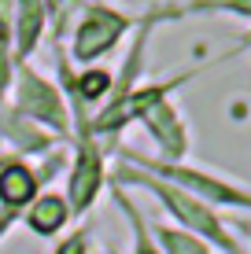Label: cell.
Returning a JSON list of instances; mask_svg holds the SVG:
<instances>
[{"mask_svg": "<svg viewBox=\"0 0 251 254\" xmlns=\"http://www.w3.org/2000/svg\"><path fill=\"white\" fill-rule=\"evenodd\" d=\"M126 30H129V15L126 11L107 7V4L85 7L82 22H78V30L71 37V56L78 63H96V59H103L111 48H118V41H122Z\"/></svg>", "mask_w": 251, "mask_h": 254, "instance_id": "1", "label": "cell"}, {"mask_svg": "<svg viewBox=\"0 0 251 254\" xmlns=\"http://www.w3.org/2000/svg\"><path fill=\"white\" fill-rule=\"evenodd\" d=\"M141 185H148L155 195L163 199L170 210L177 214V221H185L188 229H196L200 236H211L218 247H226V251H237L229 243V236H226V229L218 225V217L211 214V206L203 203V199H196V195H188L185 188H177V185H170V181H163V177H155V173H148V177H141Z\"/></svg>", "mask_w": 251, "mask_h": 254, "instance_id": "2", "label": "cell"}, {"mask_svg": "<svg viewBox=\"0 0 251 254\" xmlns=\"http://www.w3.org/2000/svg\"><path fill=\"white\" fill-rule=\"evenodd\" d=\"M19 115L33 118V122H45L52 129H63L67 126V107H63V92L56 89L52 81H45L41 74H33L30 66L19 70Z\"/></svg>", "mask_w": 251, "mask_h": 254, "instance_id": "3", "label": "cell"}, {"mask_svg": "<svg viewBox=\"0 0 251 254\" xmlns=\"http://www.w3.org/2000/svg\"><path fill=\"white\" fill-rule=\"evenodd\" d=\"M144 122H148V133L159 140V147L167 155H174V159L185 155V147H188V140H185V118H181V111L170 103V96H167V100H159L155 107H148Z\"/></svg>", "mask_w": 251, "mask_h": 254, "instance_id": "4", "label": "cell"}, {"mask_svg": "<svg viewBox=\"0 0 251 254\" xmlns=\"http://www.w3.org/2000/svg\"><path fill=\"white\" fill-rule=\"evenodd\" d=\"M100 177H103L100 151L92 147V140H85L82 151H78V166H74V173H71V206L74 210H85L92 199H96Z\"/></svg>", "mask_w": 251, "mask_h": 254, "instance_id": "5", "label": "cell"}, {"mask_svg": "<svg viewBox=\"0 0 251 254\" xmlns=\"http://www.w3.org/2000/svg\"><path fill=\"white\" fill-rule=\"evenodd\" d=\"M45 30V4L41 0H15V26H11V45H15V59L30 56L37 48V37Z\"/></svg>", "mask_w": 251, "mask_h": 254, "instance_id": "6", "label": "cell"}, {"mask_svg": "<svg viewBox=\"0 0 251 254\" xmlns=\"http://www.w3.org/2000/svg\"><path fill=\"white\" fill-rule=\"evenodd\" d=\"M37 195V173L22 162H7L0 170V203L7 206H26Z\"/></svg>", "mask_w": 251, "mask_h": 254, "instance_id": "7", "label": "cell"}, {"mask_svg": "<svg viewBox=\"0 0 251 254\" xmlns=\"http://www.w3.org/2000/svg\"><path fill=\"white\" fill-rule=\"evenodd\" d=\"M115 85H118V77L111 74V70H103V66H85L82 74L71 81V100L74 103H103L107 96H115Z\"/></svg>", "mask_w": 251, "mask_h": 254, "instance_id": "8", "label": "cell"}, {"mask_svg": "<svg viewBox=\"0 0 251 254\" xmlns=\"http://www.w3.org/2000/svg\"><path fill=\"white\" fill-rule=\"evenodd\" d=\"M67 217H71V203L52 191V195L33 199V210H30V217H26V225H30L33 232H41V236H52V232H59L67 225Z\"/></svg>", "mask_w": 251, "mask_h": 254, "instance_id": "9", "label": "cell"}, {"mask_svg": "<svg viewBox=\"0 0 251 254\" xmlns=\"http://www.w3.org/2000/svg\"><path fill=\"white\" fill-rule=\"evenodd\" d=\"M159 243L167 247V254H211V243H203L192 232H177V229H159Z\"/></svg>", "mask_w": 251, "mask_h": 254, "instance_id": "10", "label": "cell"}, {"mask_svg": "<svg viewBox=\"0 0 251 254\" xmlns=\"http://www.w3.org/2000/svg\"><path fill=\"white\" fill-rule=\"evenodd\" d=\"M15 45H11V30L0 26V103H4V92L11 85V70H15Z\"/></svg>", "mask_w": 251, "mask_h": 254, "instance_id": "11", "label": "cell"}, {"mask_svg": "<svg viewBox=\"0 0 251 254\" xmlns=\"http://www.w3.org/2000/svg\"><path fill=\"white\" fill-rule=\"evenodd\" d=\"M129 217H133V229H137V243H141V247H137V254H159V251H155L152 243H148V232H144V221H141V217L133 214V210H129Z\"/></svg>", "mask_w": 251, "mask_h": 254, "instance_id": "12", "label": "cell"}, {"mask_svg": "<svg viewBox=\"0 0 251 254\" xmlns=\"http://www.w3.org/2000/svg\"><path fill=\"white\" fill-rule=\"evenodd\" d=\"M211 11H229V15H244V19H251V0H226V4L211 7Z\"/></svg>", "mask_w": 251, "mask_h": 254, "instance_id": "13", "label": "cell"}, {"mask_svg": "<svg viewBox=\"0 0 251 254\" xmlns=\"http://www.w3.org/2000/svg\"><path fill=\"white\" fill-rule=\"evenodd\" d=\"M56 254H85V240H82V236H74V240H67V247H59Z\"/></svg>", "mask_w": 251, "mask_h": 254, "instance_id": "14", "label": "cell"}, {"mask_svg": "<svg viewBox=\"0 0 251 254\" xmlns=\"http://www.w3.org/2000/svg\"><path fill=\"white\" fill-rule=\"evenodd\" d=\"M218 4H226V0H200V7H207V11H211V7H218Z\"/></svg>", "mask_w": 251, "mask_h": 254, "instance_id": "15", "label": "cell"}]
</instances>
